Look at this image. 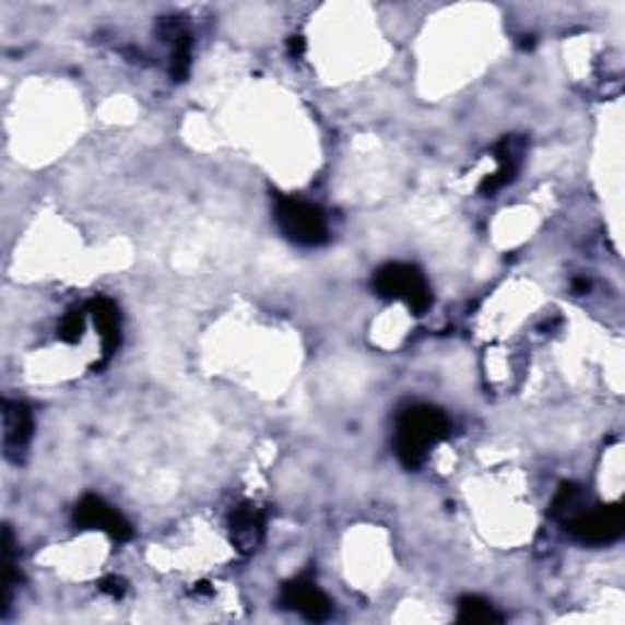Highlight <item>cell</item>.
<instances>
[{"label":"cell","mask_w":625,"mask_h":625,"mask_svg":"<svg viewBox=\"0 0 625 625\" xmlns=\"http://www.w3.org/2000/svg\"><path fill=\"white\" fill-rule=\"evenodd\" d=\"M450 433V421L447 415L435 409V405H411L405 409L396 425V455L405 469H418L431 447L445 440Z\"/></svg>","instance_id":"6da1fadb"},{"label":"cell","mask_w":625,"mask_h":625,"mask_svg":"<svg viewBox=\"0 0 625 625\" xmlns=\"http://www.w3.org/2000/svg\"><path fill=\"white\" fill-rule=\"evenodd\" d=\"M276 225L294 245L320 247L328 243V221L318 205L300 201V198H279Z\"/></svg>","instance_id":"7a4b0ae2"},{"label":"cell","mask_w":625,"mask_h":625,"mask_svg":"<svg viewBox=\"0 0 625 625\" xmlns=\"http://www.w3.org/2000/svg\"><path fill=\"white\" fill-rule=\"evenodd\" d=\"M374 291L387 300H403L415 316H423V312L433 306L428 284H425L418 269L411 264H384L379 272L374 274Z\"/></svg>","instance_id":"3957f363"},{"label":"cell","mask_w":625,"mask_h":625,"mask_svg":"<svg viewBox=\"0 0 625 625\" xmlns=\"http://www.w3.org/2000/svg\"><path fill=\"white\" fill-rule=\"evenodd\" d=\"M625 514L618 504L587 508L579 518L565 526L567 533L585 545H609L623 535Z\"/></svg>","instance_id":"277c9868"},{"label":"cell","mask_w":625,"mask_h":625,"mask_svg":"<svg viewBox=\"0 0 625 625\" xmlns=\"http://www.w3.org/2000/svg\"><path fill=\"white\" fill-rule=\"evenodd\" d=\"M74 523L83 530H103L116 543H125L132 538V526L120 510L108 506L101 496H83L74 510Z\"/></svg>","instance_id":"5b68a950"},{"label":"cell","mask_w":625,"mask_h":625,"mask_svg":"<svg viewBox=\"0 0 625 625\" xmlns=\"http://www.w3.org/2000/svg\"><path fill=\"white\" fill-rule=\"evenodd\" d=\"M281 606L300 613L306 621H328L332 613V601L306 577L288 581L281 589Z\"/></svg>","instance_id":"8992f818"},{"label":"cell","mask_w":625,"mask_h":625,"mask_svg":"<svg viewBox=\"0 0 625 625\" xmlns=\"http://www.w3.org/2000/svg\"><path fill=\"white\" fill-rule=\"evenodd\" d=\"M231 543L239 552V555H255V552L262 547L264 535H267V516L262 508H257L255 504H243L237 506L231 514Z\"/></svg>","instance_id":"52a82bcc"},{"label":"cell","mask_w":625,"mask_h":625,"mask_svg":"<svg viewBox=\"0 0 625 625\" xmlns=\"http://www.w3.org/2000/svg\"><path fill=\"white\" fill-rule=\"evenodd\" d=\"M33 431L35 423L27 405L20 401H3V447L10 462H23L27 445L33 440Z\"/></svg>","instance_id":"ba28073f"},{"label":"cell","mask_w":625,"mask_h":625,"mask_svg":"<svg viewBox=\"0 0 625 625\" xmlns=\"http://www.w3.org/2000/svg\"><path fill=\"white\" fill-rule=\"evenodd\" d=\"M523 152H526V140L516 138V134H510V138H504L502 142H498L494 150V160L498 164V169L494 174L484 176V181L479 184V193L494 196L496 191H502L504 186L514 181L520 169V162H523Z\"/></svg>","instance_id":"9c48e42d"},{"label":"cell","mask_w":625,"mask_h":625,"mask_svg":"<svg viewBox=\"0 0 625 625\" xmlns=\"http://www.w3.org/2000/svg\"><path fill=\"white\" fill-rule=\"evenodd\" d=\"M86 310L93 322H96V330L103 342V364H106L120 347V310L110 298L103 296L93 298Z\"/></svg>","instance_id":"30bf717a"},{"label":"cell","mask_w":625,"mask_h":625,"mask_svg":"<svg viewBox=\"0 0 625 625\" xmlns=\"http://www.w3.org/2000/svg\"><path fill=\"white\" fill-rule=\"evenodd\" d=\"M587 510V494L585 488L577 484H562L559 492L552 498L550 516L557 520V523L565 528L571 520L579 518Z\"/></svg>","instance_id":"8fae6325"},{"label":"cell","mask_w":625,"mask_h":625,"mask_svg":"<svg viewBox=\"0 0 625 625\" xmlns=\"http://www.w3.org/2000/svg\"><path fill=\"white\" fill-rule=\"evenodd\" d=\"M457 621L484 625V623H502L504 616L486 599L469 593V597H462L460 603H457Z\"/></svg>","instance_id":"7c38bea8"},{"label":"cell","mask_w":625,"mask_h":625,"mask_svg":"<svg viewBox=\"0 0 625 625\" xmlns=\"http://www.w3.org/2000/svg\"><path fill=\"white\" fill-rule=\"evenodd\" d=\"M86 316H89L86 308L69 310L59 322V332H57L59 340L69 342V345H76V342L83 338V330H86Z\"/></svg>","instance_id":"4fadbf2b"},{"label":"cell","mask_w":625,"mask_h":625,"mask_svg":"<svg viewBox=\"0 0 625 625\" xmlns=\"http://www.w3.org/2000/svg\"><path fill=\"white\" fill-rule=\"evenodd\" d=\"M98 591L108 593L110 599H122L125 591H128V585H125L122 577L110 575V577H103V579L98 581Z\"/></svg>","instance_id":"5bb4252c"},{"label":"cell","mask_w":625,"mask_h":625,"mask_svg":"<svg viewBox=\"0 0 625 625\" xmlns=\"http://www.w3.org/2000/svg\"><path fill=\"white\" fill-rule=\"evenodd\" d=\"M304 51H306V39L300 37V35H294V37H288V55L298 59V57H304Z\"/></svg>","instance_id":"9a60e30c"},{"label":"cell","mask_w":625,"mask_h":625,"mask_svg":"<svg viewBox=\"0 0 625 625\" xmlns=\"http://www.w3.org/2000/svg\"><path fill=\"white\" fill-rule=\"evenodd\" d=\"M575 291H577V294H587V291H589V281H585V279L575 281Z\"/></svg>","instance_id":"2e32d148"},{"label":"cell","mask_w":625,"mask_h":625,"mask_svg":"<svg viewBox=\"0 0 625 625\" xmlns=\"http://www.w3.org/2000/svg\"><path fill=\"white\" fill-rule=\"evenodd\" d=\"M193 591H198V593H211V589H208L205 581H198V585H196V589H193Z\"/></svg>","instance_id":"e0dca14e"}]
</instances>
